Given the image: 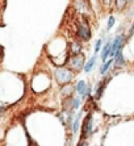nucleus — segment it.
<instances>
[{
  "label": "nucleus",
  "instance_id": "1",
  "mask_svg": "<svg viewBox=\"0 0 134 146\" xmlns=\"http://www.w3.org/2000/svg\"><path fill=\"white\" fill-rule=\"evenodd\" d=\"M55 78H57V82L60 83V84H66L70 80H72L74 78V74L70 71V70H66V68H58L55 71Z\"/></svg>",
  "mask_w": 134,
  "mask_h": 146
},
{
  "label": "nucleus",
  "instance_id": "2",
  "mask_svg": "<svg viewBox=\"0 0 134 146\" xmlns=\"http://www.w3.org/2000/svg\"><path fill=\"white\" fill-rule=\"evenodd\" d=\"M78 36L83 41L90 40L91 32H90V28L87 27V24H84V23H79V24H78Z\"/></svg>",
  "mask_w": 134,
  "mask_h": 146
},
{
  "label": "nucleus",
  "instance_id": "3",
  "mask_svg": "<svg viewBox=\"0 0 134 146\" xmlns=\"http://www.w3.org/2000/svg\"><path fill=\"white\" fill-rule=\"evenodd\" d=\"M121 44H122V38L118 36V37H116V40L113 41V44H112V46H111V53H109V55H111L112 58L116 57L117 51L121 49Z\"/></svg>",
  "mask_w": 134,
  "mask_h": 146
},
{
  "label": "nucleus",
  "instance_id": "4",
  "mask_svg": "<svg viewBox=\"0 0 134 146\" xmlns=\"http://www.w3.org/2000/svg\"><path fill=\"white\" fill-rule=\"evenodd\" d=\"M83 62H84V57L83 55H80V54H78L76 57L71 58L70 63H71V66H72L75 70H80V68L83 67Z\"/></svg>",
  "mask_w": 134,
  "mask_h": 146
},
{
  "label": "nucleus",
  "instance_id": "5",
  "mask_svg": "<svg viewBox=\"0 0 134 146\" xmlns=\"http://www.w3.org/2000/svg\"><path fill=\"white\" fill-rule=\"evenodd\" d=\"M76 90H78V92L82 95V98H86V96L88 95V92H90V87H87V84H86V82L84 80H80L79 83H78Z\"/></svg>",
  "mask_w": 134,
  "mask_h": 146
},
{
  "label": "nucleus",
  "instance_id": "6",
  "mask_svg": "<svg viewBox=\"0 0 134 146\" xmlns=\"http://www.w3.org/2000/svg\"><path fill=\"white\" fill-rule=\"evenodd\" d=\"M111 46H112V44L111 42H108L107 45L104 46V50H103V54H101V58H103V61H107V58L109 57V53H111Z\"/></svg>",
  "mask_w": 134,
  "mask_h": 146
},
{
  "label": "nucleus",
  "instance_id": "7",
  "mask_svg": "<svg viewBox=\"0 0 134 146\" xmlns=\"http://www.w3.org/2000/svg\"><path fill=\"white\" fill-rule=\"evenodd\" d=\"M95 62H96V57H92L90 61L87 62V65H86V67H84V71H86V72H90L91 70H92V67L95 66Z\"/></svg>",
  "mask_w": 134,
  "mask_h": 146
},
{
  "label": "nucleus",
  "instance_id": "8",
  "mask_svg": "<svg viewBox=\"0 0 134 146\" xmlns=\"http://www.w3.org/2000/svg\"><path fill=\"white\" fill-rule=\"evenodd\" d=\"M75 5H76V7L79 8V11H82V12H84V11H87V9H88L87 4H86V1H84V0H76Z\"/></svg>",
  "mask_w": 134,
  "mask_h": 146
},
{
  "label": "nucleus",
  "instance_id": "9",
  "mask_svg": "<svg viewBox=\"0 0 134 146\" xmlns=\"http://www.w3.org/2000/svg\"><path fill=\"white\" fill-rule=\"evenodd\" d=\"M112 63H113V59H112V61H108L107 63H105V65L100 68V72H101V74H105V72L108 71V68L111 67V65H112Z\"/></svg>",
  "mask_w": 134,
  "mask_h": 146
},
{
  "label": "nucleus",
  "instance_id": "10",
  "mask_svg": "<svg viewBox=\"0 0 134 146\" xmlns=\"http://www.w3.org/2000/svg\"><path fill=\"white\" fill-rule=\"evenodd\" d=\"M82 50V46L79 44H76V42H75V44H72V53H74V54H78V53H79V51Z\"/></svg>",
  "mask_w": 134,
  "mask_h": 146
},
{
  "label": "nucleus",
  "instance_id": "11",
  "mask_svg": "<svg viewBox=\"0 0 134 146\" xmlns=\"http://www.w3.org/2000/svg\"><path fill=\"white\" fill-rule=\"evenodd\" d=\"M78 128H79V116L76 117V120H75V122H74V125H72V132L76 133L78 132Z\"/></svg>",
  "mask_w": 134,
  "mask_h": 146
},
{
  "label": "nucleus",
  "instance_id": "12",
  "mask_svg": "<svg viewBox=\"0 0 134 146\" xmlns=\"http://www.w3.org/2000/svg\"><path fill=\"white\" fill-rule=\"evenodd\" d=\"M104 87H105V83H104V84H100V87H99V90H97V94H96V98L97 99L101 96V92L104 91Z\"/></svg>",
  "mask_w": 134,
  "mask_h": 146
},
{
  "label": "nucleus",
  "instance_id": "13",
  "mask_svg": "<svg viewBox=\"0 0 134 146\" xmlns=\"http://www.w3.org/2000/svg\"><path fill=\"white\" fill-rule=\"evenodd\" d=\"M113 24H114V17L111 16L109 17V21H108V29H111V28L113 27Z\"/></svg>",
  "mask_w": 134,
  "mask_h": 146
},
{
  "label": "nucleus",
  "instance_id": "14",
  "mask_svg": "<svg viewBox=\"0 0 134 146\" xmlns=\"http://www.w3.org/2000/svg\"><path fill=\"white\" fill-rule=\"evenodd\" d=\"M126 1H127V0H117V7L118 8H122L125 4H126Z\"/></svg>",
  "mask_w": 134,
  "mask_h": 146
},
{
  "label": "nucleus",
  "instance_id": "15",
  "mask_svg": "<svg viewBox=\"0 0 134 146\" xmlns=\"http://www.w3.org/2000/svg\"><path fill=\"white\" fill-rule=\"evenodd\" d=\"M100 46H101V40H97V42H96V46H95V50H96V51H99V49H100Z\"/></svg>",
  "mask_w": 134,
  "mask_h": 146
},
{
  "label": "nucleus",
  "instance_id": "16",
  "mask_svg": "<svg viewBox=\"0 0 134 146\" xmlns=\"http://www.w3.org/2000/svg\"><path fill=\"white\" fill-rule=\"evenodd\" d=\"M79 102H80V99H74V108H78L79 107Z\"/></svg>",
  "mask_w": 134,
  "mask_h": 146
},
{
  "label": "nucleus",
  "instance_id": "17",
  "mask_svg": "<svg viewBox=\"0 0 134 146\" xmlns=\"http://www.w3.org/2000/svg\"><path fill=\"white\" fill-rule=\"evenodd\" d=\"M3 112H4V107L0 106V113H3Z\"/></svg>",
  "mask_w": 134,
  "mask_h": 146
},
{
  "label": "nucleus",
  "instance_id": "18",
  "mask_svg": "<svg viewBox=\"0 0 134 146\" xmlns=\"http://www.w3.org/2000/svg\"><path fill=\"white\" fill-rule=\"evenodd\" d=\"M109 1H111V0H104V3H105V4H109Z\"/></svg>",
  "mask_w": 134,
  "mask_h": 146
}]
</instances>
